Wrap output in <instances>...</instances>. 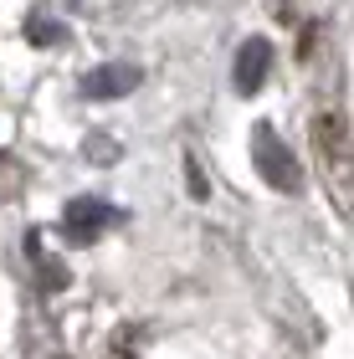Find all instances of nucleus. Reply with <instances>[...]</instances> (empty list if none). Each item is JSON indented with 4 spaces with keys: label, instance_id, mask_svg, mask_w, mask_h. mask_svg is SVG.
Wrapping results in <instances>:
<instances>
[{
    "label": "nucleus",
    "instance_id": "obj_2",
    "mask_svg": "<svg viewBox=\"0 0 354 359\" xmlns=\"http://www.w3.org/2000/svg\"><path fill=\"white\" fill-rule=\"evenodd\" d=\"M252 165H257V175H262L272 190L298 195V185H303V170H298L293 149H287V144L278 139V128H272L267 118H262V123H252Z\"/></svg>",
    "mask_w": 354,
    "mask_h": 359
},
{
    "label": "nucleus",
    "instance_id": "obj_5",
    "mask_svg": "<svg viewBox=\"0 0 354 359\" xmlns=\"http://www.w3.org/2000/svg\"><path fill=\"white\" fill-rule=\"evenodd\" d=\"M267 77H272V41H262V36L241 41V52H236V62H231V83H236V93H241V97L262 93Z\"/></svg>",
    "mask_w": 354,
    "mask_h": 359
},
{
    "label": "nucleus",
    "instance_id": "obj_4",
    "mask_svg": "<svg viewBox=\"0 0 354 359\" xmlns=\"http://www.w3.org/2000/svg\"><path fill=\"white\" fill-rule=\"evenodd\" d=\"M144 83V67L139 62H103V67L83 72V97H93V103H114V97H128Z\"/></svg>",
    "mask_w": 354,
    "mask_h": 359
},
{
    "label": "nucleus",
    "instance_id": "obj_7",
    "mask_svg": "<svg viewBox=\"0 0 354 359\" xmlns=\"http://www.w3.org/2000/svg\"><path fill=\"white\" fill-rule=\"evenodd\" d=\"M26 36L31 41H36V46H62V41H67V26H62L57 21V15H31V21H26Z\"/></svg>",
    "mask_w": 354,
    "mask_h": 359
},
{
    "label": "nucleus",
    "instance_id": "obj_3",
    "mask_svg": "<svg viewBox=\"0 0 354 359\" xmlns=\"http://www.w3.org/2000/svg\"><path fill=\"white\" fill-rule=\"evenodd\" d=\"M123 216L108 201H98V195H77V201H67V210H62V236L72 241V247H93L103 231H114Z\"/></svg>",
    "mask_w": 354,
    "mask_h": 359
},
{
    "label": "nucleus",
    "instance_id": "obj_6",
    "mask_svg": "<svg viewBox=\"0 0 354 359\" xmlns=\"http://www.w3.org/2000/svg\"><path fill=\"white\" fill-rule=\"evenodd\" d=\"M26 247H31V262H36L41 292H62V287H67V267H62L57 257H46V252H41V236H36V231L26 236Z\"/></svg>",
    "mask_w": 354,
    "mask_h": 359
},
{
    "label": "nucleus",
    "instance_id": "obj_8",
    "mask_svg": "<svg viewBox=\"0 0 354 359\" xmlns=\"http://www.w3.org/2000/svg\"><path fill=\"white\" fill-rule=\"evenodd\" d=\"M6 185H11V154H0V195H6Z\"/></svg>",
    "mask_w": 354,
    "mask_h": 359
},
{
    "label": "nucleus",
    "instance_id": "obj_9",
    "mask_svg": "<svg viewBox=\"0 0 354 359\" xmlns=\"http://www.w3.org/2000/svg\"><path fill=\"white\" fill-rule=\"evenodd\" d=\"M46 359H72V354H46Z\"/></svg>",
    "mask_w": 354,
    "mask_h": 359
},
{
    "label": "nucleus",
    "instance_id": "obj_1",
    "mask_svg": "<svg viewBox=\"0 0 354 359\" xmlns=\"http://www.w3.org/2000/svg\"><path fill=\"white\" fill-rule=\"evenodd\" d=\"M313 159H318V175H324L334 210L354 221V139H349L344 113L324 108L313 118Z\"/></svg>",
    "mask_w": 354,
    "mask_h": 359
}]
</instances>
